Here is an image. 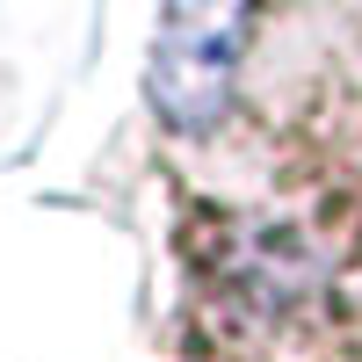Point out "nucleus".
<instances>
[{"instance_id": "1", "label": "nucleus", "mask_w": 362, "mask_h": 362, "mask_svg": "<svg viewBox=\"0 0 362 362\" xmlns=\"http://www.w3.org/2000/svg\"><path fill=\"white\" fill-rule=\"evenodd\" d=\"M254 0H160V37H153V109L174 131H210L232 102L239 51H247Z\"/></svg>"}]
</instances>
